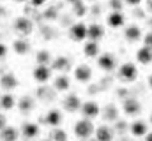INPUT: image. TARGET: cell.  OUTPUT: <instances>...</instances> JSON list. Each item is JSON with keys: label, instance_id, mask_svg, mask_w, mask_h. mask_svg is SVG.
Instances as JSON below:
<instances>
[{"label": "cell", "instance_id": "cell-8", "mask_svg": "<svg viewBox=\"0 0 152 141\" xmlns=\"http://www.w3.org/2000/svg\"><path fill=\"white\" fill-rule=\"evenodd\" d=\"M122 109H124L126 115L136 116V115H140V111H142V102H140L138 99H134V97H126L124 102H122Z\"/></svg>", "mask_w": 152, "mask_h": 141}, {"label": "cell", "instance_id": "cell-11", "mask_svg": "<svg viewBox=\"0 0 152 141\" xmlns=\"http://www.w3.org/2000/svg\"><path fill=\"white\" fill-rule=\"evenodd\" d=\"M81 99L76 95V94H69V95H66L64 97V101H62V108L67 111V113H76V111H80V108H81Z\"/></svg>", "mask_w": 152, "mask_h": 141}, {"label": "cell", "instance_id": "cell-41", "mask_svg": "<svg viewBox=\"0 0 152 141\" xmlns=\"http://www.w3.org/2000/svg\"><path fill=\"white\" fill-rule=\"evenodd\" d=\"M145 141H152V132H147L145 134Z\"/></svg>", "mask_w": 152, "mask_h": 141}, {"label": "cell", "instance_id": "cell-13", "mask_svg": "<svg viewBox=\"0 0 152 141\" xmlns=\"http://www.w3.org/2000/svg\"><path fill=\"white\" fill-rule=\"evenodd\" d=\"M20 132H21V136L25 140H34V138H37L41 134V129H39V125L36 122H25L20 127Z\"/></svg>", "mask_w": 152, "mask_h": 141}, {"label": "cell", "instance_id": "cell-4", "mask_svg": "<svg viewBox=\"0 0 152 141\" xmlns=\"http://www.w3.org/2000/svg\"><path fill=\"white\" fill-rule=\"evenodd\" d=\"M20 81L16 78V74L12 70H7V72H2L0 74V88L4 92H12L14 88H18Z\"/></svg>", "mask_w": 152, "mask_h": 141}, {"label": "cell", "instance_id": "cell-47", "mask_svg": "<svg viewBox=\"0 0 152 141\" xmlns=\"http://www.w3.org/2000/svg\"><path fill=\"white\" fill-rule=\"evenodd\" d=\"M85 141H88V140H85ZM90 141H92V140H90ZM94 141H96V140H94Z\"/></svg>", "mask_w": 152, "mask_h": 141}, {"label": "cell", "instance_id": "cell-2", "mask_svg": "<svg viewBox=\"0 0 152 141\" xmlns=\"http://www.w3.org/2000/svg\"><path fill=\"white\" fill-rule=\"evenodd\" d=\"M96 127H94V122L92 120H87V118H81L75 124V136L80 140H88L92 134H94Z\"/></svg>", "mask_w": 152, "mask_h": 141}, {"label": "cell", "instance_id": "cell-32", "mask_svg": "<svg viewBox=\"0 0 152 141\" xmlns=\"http://www.w3.org/2000/svg\"><path fill=\"white\" fill-rule=\"evenodd\" d=\"M115 129H117V132H124V131H127L129 129V125L124 122V120H117L115 122ZM113 129V131H115Z\"/></svg>", "mask_w": 152, "mask_h": 141}, {"label": "cell", "instance_id": "cell-45", "mask_svg": "<svg viewBox=\"0 0 152 141\" xmlns=\"http://www.w3.org/2000/svg\"><path fill=\"white\" fill-rule=\"evenodd\" d=\"M151 124H152V115H151Z\"/></svg>", "mask_w": 152, "mask_h": 141}, {"label": "cell", "instance_id": "cell-7", "mask_svg": "<svg viewBox=\"0 0 152 141\" xmlns=\"http://www.w3.org/2000/svg\"><path fill=\"white\" fill-rule=\"evenodd\" d=\"M67 32H69L71 41H75V42H83V41L87 39V25L81 23V21H76V23H73V25L69 27Z\"/></svg>", "mask_w": 152, "mask_h": 141}, {"label": "cell", "instance_id": "cell-31", "mask_svg": "<svg viewBox=\"0 0 152 141\" xmlns=\"http://www.w3.org/2000/svg\"><path fill=\"white\" fill-rule=\"evenodd\" d=\"M73 11H75L76 16H83V14L87 12V7H85V4H83V2H78V4L73 5Z\"/></svg>", "mask_w": 152, "mask_h": 141}, {"label": "cell", "instance_id": "cell-3", "mask_svg": "<svg viewBox=\"0 0 152 141\" xmlns=\"http://www.w3.org/2000/svg\"><path fill=\"white\" fill-rule=\"evenodd\" d=\"M117 76H118L120 81L131 83V81H134V79L138 78V67H136L134 64H131V62H126V64H122V65L118 67Z\"/></svg>", "mask_w": 152, "mask_h": 141}, {"label": "cell", "instance_id": "cell-22", "mask_svg": "<svg viewBox=\"0 0 152 141\" xmlns=\"http://www.w3.org/2000/svg\"><path fill=\"white\" fill-rule=\"evenodd\" d=\"M53 88L57 92H66L71 88V78L67 74H58L55 79H53Z\"/></svg>", "mask_w": 152, "mask_h": 141}, {"label": "cell", "instance_id": "cell-16", "mask_svg": "<svg viewBox=\"0 0 152 141\" xmlns=\"http://www.w3.org/2000/svg\"><path fill=\"white\" fill-rule=\"evenodd\" d=\"M96 141H113L115 138V131L110 125H99L96 127Z\"/></svg>", "mask_w": 152, "mask_h": 141}, {"label": "cell", "instance_id": "cell-25", "mask_svg": "<svg viewBox=\"0 0 152 141\" xmlns=\"http://www.w3.org/2000/svg\"><path fill=\"white\" fill-rule=\"evenodd\" d=\"M83 53H85V57H88V58H97V57L101 55V48H99L97 42L87 41V42L83 44Z\"/></svg>", "mask_w": 152, "mask_h": 141}, {"label": "cell", "instance_id": "cell-28", "mask_svg": "<svg viewBox=\"0 0 152 141\" xmlns=\"http://www.w3.org/2000/svg\"><path fill=\"white\" fill-rule=\"evenodd\" d=\"M53 55L48 49H39L36 53V65H51Z\"/></svg>", "mask_w": 152, "mask_h": 141}, {"label": "cell", "instance_id": "cell-1", "mask_svg": "<svg viewBox=\"0 0 152 141\" xmlns=\"http://www.w3.org/2000/svg\"><path fill=\"white\" fill-rule=\"evenodd\" d=\"M12 28L20 37H28L34 32V21L28 16H18L12 23Z\"/></svg>", "mask_w": 152, "mask_h": 141}, {"label": "cell", "instance_id": "cell-20", "mask_svg": "<svg viewBox=\"0 0 152 141\" xmlns=\"http://www.w3.org/2000/svg\"><path fill=\"white\" fill-rule=\"evenodd\" d=\"M106 21H108V27H112V28H122V27L126 25V16H124V12L112 11V12L108 14Z\"/></svg>", "mask_w": 152, "mask_h": 141}, {"label": "cell", "instance_id": "cell-40", "mask_svg": "<svg viewBox=\"0 0 152 141\" xmlns=\"http://www.w3.org/2000/svg\"><path fill=\"white\" fill-rule=\"evenodd\" d=\"M147 11L152 14V0H147Z\"/></svg>", "mask_w": 152, "mask_h": 141}, {"label": "cell", "instance_id": "cell-17", "mask_svg": "<svg viewBox=\"0 0 152 141\" xmlns=\"http://www.w3.org/2000/svg\"><path fill=\"white\" fill-rule=\"evenodd\" d=\"M30 42L25 39V37H18V39H14L12 41V49H14V53L16 55H20V57H23V55H28L30 53Z\"/></svg>", "mask_w": 152, "mask_h": 141}, {"label": "cell", "instance_id": "cell-26", "mask_svg": "<svg viewBox=\"0 0 152 141\" xmlns=\"http://www.w3.org/2000/svg\"><path fill=\"white\" fill-rule=\"evenodd\" d=\"M136 62L142 64V65H149L152 62V49L147 46H142L138 51H136Z\"/></svg>", "mask_w": 152, "mask_h": 141}, {"label": "cell", "instance_id": "cell-33", "mask_svg": "<svg viewBox=\"0 0 152 141\" xmlns=\"http://www.w3.org/2000/svg\"><path fill=\"white\" fill-rule=\"evenodd\" d=\"M110 7H112V11L122 12V0H110Z\"/></svg>", "mask_w": 152, "mask_h": 141}, {"label": "cell", "instance_id": "cell-38", "mask_svg": "<svg viewBox=\"0 0 152 141\" xmlns=\"http://www.w3.org/2000/svg\"><path fill=\"white\" fill-rule=\"evenodd\" d=\"M127 5H140L142 4V0H124Z\"/></svg>", "mask_w": 152, "mask_h": 141}, {"label": "cell", "instance_id": "cell-23", "mask_svg": "<svg viewBox=\"0 0 152 141\" xmlns=\"http://www.w3.org/2000/svg\"><path fill=\"white\" fill-rule=\"evenodd\" d=\"M51 70H60V72H67L71 67V60L67 57H55L51 60Z\"/></svg>", "mask_w": 152, "mask_h": 141}, {"label": "cell", "instance_id": "cell-14", "mask_svg": "<svg viewBox=\"0 0 152 141\" xmlns=\"http://www.w3.org/2000/svg\"><path fill=\"white\" fill-rule=\"evenodd\" d=\"M103 37H104V28H103V25H99V23L87 25V39H88V41L99 42Z\"/></svg>", "mask_w": 152, "mask_h": 141}, {"label": "cell", "instance_id": "cell-5", "mask_svg": "<svg viewBox=\"0 0 152 141\" xmlns=\"http://www.w3.org/2000/svg\"><path fill=\"white\" fill-rule=\"evenodd\" d=\"M97 65L104 72H112V70L117 69V57L113 53H101L97 57Z\"/></svg>", "mask_w": 152, "mask_h": 141}, {"label": "cell", "instance_id": "cell-9", "mask_svg": "<svg viewBox=\"0 0 152 141\" xmlns=\"http://www.w3.org/2000/svg\"><path fill=\"white\" fill-rule=\"evenodd\" d=\"M92 67L87 64H80L75 67V79L78 83H88L92 79Z\"/></svg>", "mask_w": 152, "mask_h": 141}, {"label": "cell", "instance_id": "cell-44", "mask_svg": "<svg viewBox=\"0 0 152 141\" xmlns=\"http://www.w3.org/2000/svg\"><path fill=\"white\" fill-rule=\"evenodd\" d=\"M14 2H23V0H14Z\"/></svg>", "mask_w": 152, "mask_h": 141}, {"label": "cell", "instance_id": "cell-36", "mask_svg": "<svg viewBox=\"0 0 152 141\" xmlns=\"http://www.w3.org/2000/svg\"><path fill=\"white\" fill-rule=\"evenodd\" d=\"M7 57V46L4 42H0V60H4Z\"/></svg>", "mask_w": 152, "mask_h": 141}, {"label": "cell", "instance_id": "cell-34", "mask_svg": "<svg viewBox=\"0 0 152 141\" xmlns=\"http://www.w3.org/2000/svg\"><path fill=\"white\" fill-rule=\"evenodd\" d=\"M46 2H48V0H28V4H30L32 7H36V9H37V7H42Z\"/></svg>", "mask_w": 152, "mask_h": 141}, {"label": "cell", "instance_id": "cell-46", "mask_svg": "<svg viewBox=\"0 0 152 141\" xmlns=\"http://www.w3.org/2000/svg\"><path fill=\"white\" fill-rule=\"evenodd\" d=\"M41 141H50V140H41Z\"/></svg>", "mask_w": 152, "mask_h": 141}, {"label": "cell", "instance_id": "cell-29", "mask_svg": "<svg viewBox=\"0 0 152 141\" xmlns=\"http://www.w3.org/2000/svg\"><path fill=\"white\" fill-rule=\"evenodd\" d=\"M50 141H67V132L60 127H53L50 131Z\"/></svg>", "mask_w": 152, "mask_h": 141}, {"label": "cell", "instance_id": "cell-43", "mask_svg": "<svg viewBox=\"0 0 152 141\" xmlns=\"http://www.w3.org/2000/svg\"><path fill=\"white\" fill-rule=\"evenodd\" d=\"M69 2H71V4L75 5V4H78V2H81V0H69Z\"/></svg>", "mask_w": 152, "mask_h": 141}, {"label": "cell", "instance_id": "cell-42", "mask_svg": "<svg viewBox=\"0 0 152 141\" xmlns=\"http://www.w3.org/2000/svg\"><path fill=\"white\" fill-rule=\"evenodd\" d=\"M147 81H149V86H151V88H152V74H151V76H149V78H147Z\"/></svg>", "mask_w": 152, "mask_h": 141}, {"label": "cell", "instance_id": "cell-15", "mask_svg": "<svg viewBox=\"0 0 152 141\" xmlns=\"http://www.w3.org/2000/svg\"><path fill=\"white\" fill-rule=\"evenodd\" d=\"M129 132L134 138H145V134L149 132V125L143 120H134L133 124H129Z\"/></svg>", "mask_w": 152, "mask_h": 141}, {"label": "cell", "instance_id": "cell-24", "mask_svg": "<svg viewBox=\"0 0 152 141\" xmlns=\"http://www.w3.org/2000/svg\"><path fill=\"white\" fill-rule=\"evenodd\" d=\"M20 138V131L12 125H5L0 131V141H18Z\"/></svg>", "mask_w": 152, "mask_h": 141}, {"label": "cell", "instance_id": "cell-21", "mask_svg": "<svg viewBox=\"0 0 152 141\" xmlns=\"http://www.w3.org/2000/svg\"><path fill=\"white\" fill-rule=\"evenodd\" d=\"M16 97L11 94V92H4L2 95H0V109L2 111H11V109H14L16 108Z\"/></svg>", "mask_w": 152, "mask_h": 141}, {"label": "cell", "instance_id": "cell-18", "mask_svg": "<svg viewBox=\"0 0 152 141\" xmlns=\"http://www.w3.org/2000/svg\"><path fill=\"white\" fill-rule=\"evenodd\" d=\"M62 120H64V115H62L60 109H50V111L44 115V122H46V125H50V127H58V125L62 124Z\"/></svg>", "mask_w": 152, "mask_h": 141}, {"label": "cell", "instance_id": "cell-37", "mask_svg": "<svg viewBox=\"0 0 152 141\" xmlns=\"http://www.w3.org/2000/svg\"><path fill=\"white\" fill-rule=\"evenodd\" d=\"M5 125H7V118H5V115H4V113H0V131H2Z\"/></svg>", "mask_w": 152, "mask_h": 141}, {"label": "cell", "instance_id": "cell-35", "mask_svg": "<svg viewBox=\"0 0 152 141\" xmlns=\"http://www.w3.org/2000/svg\"><path fill=\"white\" fill-rule=\"evenodd\" d=\"M143 42H145L147 48H151L152 49V32H149L147 35H143Z\"/></svg>", "mask_w": 152, "mask_h": 141}, {"label": "cell", "instance_id": "cell-27", "mask_svg": "<svg viewBox=\"0 0 152 141\" xmlns=\"http://www.w3.org/2000/svg\"><path fill=\"white\" fill-rule=\"evenodd\" d=\"M101 115L106 122H117L118 120V108L115 104H106L104 109L101 111Z\"/></svg>", "mask_w": 152, "mask_h": 141}, {"label": "cell", "instance_id": "cell-6", "mask_svg": "<svg viewBox=\"0 0 152 141\" xmlns=\"http://www.w3.org/2000/svg\"><path fill=\"white\" fill-rule=\"evenodd\" d=\"M80 111H81L83 118H87V120H94V118H97V116L101 115V106L97 104L96 101H87V102L81 104Z\"/></svg>", "mask_w": 152, "mask_h": 141}, {"label": "cell", "instance_id": "cell-12", "mask_svg": "<svg viewBox=\"0 0 152 141\" xmlns=\"http://www.w3.org/2000/svg\"><path fill=\"white\" fill-rule=\"evenodd\" d=\"M16 106H18V109L23 113V115H28V113H32L34 109H36V99L32 97V95H21L18 101H16Z\"/></svg>", "mask_w": 152, "mask_h": 141}, {"label": "cell", "instance_id": "cell-48", "mask_svg": "<svg viewBox=\"0 0 152 141\" xmlns=\"http://www.w3.org/2000/svg\"><path fill=\"white\" fill-rule=\"evenodd\" d=\"M0 37H2V35H0Z\"/></svg>", "mask_w": 152, "mask_h": 141}, {"label": "cell", "instance_id": "cell-30", "mask_svg": "<svg viewBox=\"0 0 152 141\" xmlns=\"http://www.w3.org/2000/svg\"><path fill=\"white\" fill-rule=\"evenodd\" d=\"M42 18H44L46 21H55V20L58 18V11H57L55 7H50V9H46V11H44Z\"/></svg>", "mask_w": 152, "mask_h": 141}, {"label": "cell", "instance_id": "cell-19", "mask_svg": "<svg viewBox=\"0 0 152 141\" xmlns=\"http://www.w3.org/2000/svg\"><path fill=\"white\" fill-rule=\"evenodd\" d=\"M124 37L129 42H138L140 39H143V34H142V28L138 25H127L124 28Z\"/></svg>", "mask_w": 152, "mask_h": 141}, {"label": "cell", "instance_id": "cell-39", "mask_svg": "<svg viewBox=\"0 0 152 141\" xmlns=\"http://www.w3.org/2000/svg\"><path fill=\"white\" fill-rule=\"evenodd\" d=\"M7 14H9V11H7V9H4V7H0V18H5Z\"/></svg>", "mask_w": 152, "mask_h": 141}, {"label": "cell", "instance_id": "cell-10", "mask_svg": "<svg viewBox=\"0 0 152 141\" xmlns=\"http://www.w3.org/2000/svg\"><path fill=\"white\" fill-rule=\"evenodd\" d=\"M32 78H34V81L44 85V83L51 78V67H50V65H36V67L32 69Z\"/></svg>", "mask_w": 152, "mask_h": 141}]
</instances>
